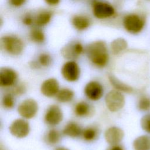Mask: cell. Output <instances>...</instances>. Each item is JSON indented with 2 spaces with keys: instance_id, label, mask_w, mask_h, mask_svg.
<instances>
[{
  "instance_id": "1",
  "label": "cell",
  "mask_w": 150,
  "mask_h": 150,
  "mask_svg": "<svg viewBox=\"0 0 150 150\" xmlns=\"http://www.w3.org/2000/svg\"><path fill=\"white\" fill-rule=\"evenodd\" d=\"M87 57L95 66L103 67L107 65L109 60V54L105 42L97 40L90 43L86 47Z\"/></svg>"
},
{
  "instance_id": "2",
  "label": "cell",
  "mask_w": 150,
  "mask_h": 150,
  "mask_svg": "<svg viewBox=\"0 0 150 150\" xmlns=\"http://www.w3.org/2000/svg\"><path fill=\"white\" fill-rule=\"evenodd\" d=\"M1 45L8 53L17 56L23 50L24 43L18 36L12 35H4L1 38Z\"/></svg>"
},
{
  "instance_id": "3",
  "label": "cell",
  "mask_w": 150,
  "mask_h": 150,
  "mask_svg": "<svg viewBox=\"0 0 150 150\" xmlns=\"http://www.w3.org/2000/svg\"><path fill=\"white\" fill-rule=\"evenodd\" d=\"M105 101L107 107L110 111L116 112L124 106L125 97L121 91L112 90L106 94Z\"/></svg>"
},
{
  "instance_id": "4",
  "label": "cell",
  "mask_w": 150,
  "mask_h": 150,
  "mask_svg": "<svg viewBox=\"0 0 150 150\" xmlns=\"http://www.w3.org/2000/svg\"><path fill=\"white\" fill-rule=\"evenodd\" d=\"M144 24L143 19L135 13L127 15L123 19V25L125 29L132 34L139 33L144 28Z\"/></svg>"
},
{
  "instance_id": "5",
  "label": "cell",
  "mask_w": 150,
  "mask_h": 150,
  "mask_svg": "<svg viewBox=\"0 0 150 150\" xmlns=\"http://www.w3.org/2000/svg\"><path fill=\"white\" fill-rule=\"evenodd\" d=\"M92 11L94 16L100 19L109 18L115 13V9L112 5L108 2L101 1L93 2Z\"/></svg>"
},
{
  "instance_id": "6",
  "label": "cell",
  "mask_w": 150,
  "mask_h": 150,
  "mask_svg": "<svg viewBox=\"0 0 150 150\" xmlns=\"http://www.w3.org/2000/svg\"><path fill=\"white\" fill-rule=\"evenodd\" d=\"M38 110V105L36 101L32 98L23 101L18 107V112L22 117L30 119L35 116Z\"/></svg>"
},
{
  "instance_id": "7",
  "label": "cell",
  "mask_w": 150,
  "mask_h": 150,
  "mask_svg": "<svg viewBox=\"0 0 150 150\" xmlns=\"http://www.w3.org/2000/svg\"><path fill=\"white\" fill-rule=\"evenodd\" d=\"M62 74L64 79L68 81H75L80 76V70L79 65L73 60L66 62L62 66L61 70Z\"/></svg>"
},
{
  "instance_id": "8",
  "label": "cell",
  "mask_w": 150,
  "mask_h": 150,
  "mask_svg": "<svg viewBox=\"0 0 150 150\" xmlns=\"http://www.w3.org/2000/svg\"><path fill=\"white\" fill-rule=\"evenodd\" d=\"M9 131L12 135L16 138L26 137L30 131L29 122L23 119H16L11 124Z\"/></svg>"
},
{
  "instance_id": "9",
  "label": "cell",
  "mask_w": 150,
  "mask_h": 150,
  "mask_svg": "<svg viewBox=\"0 0 150 150\" xmlns=\"http://www.w3.org/2000/svg\"><path fill=\"white\" fill-rule=\"evenodd\" d=\"M84 52V47L79 42H71L66 45L61 50L63 57L73 60L78 58Z\"/></svg>"
},
{
  "instance_id": "10",
  "label": "cell",
  "mask_w": 150,
  "mask_h": 150,
  "mask_svg": "<svg viewBox=\"0 0 150 150\" xmlns=\"http://www.w3.org/2000/svg\"><path fill=\"white\" fill-rule=\"evenodd\" d=\"M45 122L52 126L59 124L63 120V113L60 108L56 105L50 106L45 114Z\"/></svg>"
},
{
  "instance_id": "11",
  "label": "cell",
  "mask_w": 150,
  "mask_h": 150,
  "mask_svg": "<svg viewBox=\"0 0 150 150\" xmlns=\"http://www.w3.org/2000/svg\"><path fill=\"white\" fill-rule=\"evenodd\" d=\"M84 93L88 99L97 101L102 97L104 93V89L100 83L93 81L88 83L86 85Z\"/></svg>"
},
{
  "instance_id": "12",
  "label": "cell",
  "mask_w": 150,
  "mask_h": 150,
  "mask_svg": "<svg viewBox=\"0 0 150 150\" xmlns=\"http://www.w3.org/2000/svg\"><path fill=\"white\" fill-rule=\"evenodd\" d=\"M16 72L11 68L2 67L0 70V86L11 87L15 84L17 80Z\"/></svg>"
},
{
  "instance_id": "13",
  "label": "cell",
  "mask_w": 150,
  "mask_h": 150,
  "mask_svg": "<svg viewBox=\"0 0 150 150\" xmlns=\"http://www.w3.org/2000/svg\"><path fill=\"white\" fill-rule=\"evenodd\" d=\"M124 132L122 129L117 127H111L108 128L104 134L106 141L111 145H117L123 139Z\"/></svg>"
},
{
  "instance_id": "14",
  "label": "cell",
  "mask_w": 150,
  "mask_h": 150,
  "mask_svg": "<svg viewBox=\"0 0 150 150\" xmlns=\"http://www.w3.org/2000/svg\"><path fill=\"white\" fill-rule=\"evenodd\" d=\"M59 90V84L58 81L50 78L45 80L41 85V93L45 96L52 97L57 94Z\"/></svg>"
},
{
  "instance_id": "15",
  "label": "cell",
  "mask_w": 150,
  "mask_h": 150,
  "mask_svg": "<svg viewBox=\"0 0 150 150\" xmlns=\"http://www.w3.org/2000/svg\"><path fill=\"white\" fill-rule=\"evenodd\" d=\"M74 28L78 30H84L89 28L91 22L89 18L83 15H76L71 19Z\"/></svg>"
},
{
  "instance_id": "16",
  "label": "cell",
  "mask_w": 150,
  "mask_h": 150,
  "mask_svg": "<svg viewBox=\"0 0 150 150\" xmlns=\"http://www.w3.org/2000/svg\"><path fill=\"white\" fill-rule=\"evenodd\" d=\"M108 79L111 85L117 90L126 93H131L134 91V89L132 87L122 82L113 74H109Z\"/></svg>"
},
{
  "instance_id": "17",
  "label": "cell",
  "mask_w": 150,
  "mask_h": 150,
  "mask_svg": "<svg viewBox=\"0 0 150 150\" xmlns=\"http://www.w3.org/2000/svg\"><path fill=\"white\" fill-rule=\"evenodd\" d=\"M83 130L81 127L75 122H69L63 130V134L71 138H76L82 135Z\"/></svg>"
},
{
  "instance_id": "18",
  "label": "cell",
  "mask_w": 150,
  "mask_h": 150,
  "mask_svg": "<svg viewBox=\"0 0 150 150\" xmlns=\"http://www.w3.org/2000/svg\"><path fill=\"white\" fill-rule=\"evenodd\" d=\"M52 18V12L50 11L43 10L39 12L35 18V23L38 27L47 25Z\"/></svg>"
},
{
  "instance_id": "19",
  "label": "cell",
  "mask_w": 150,
  "mask_h": 150,
  "mask_svg": "<svg viewBox=\"0 0 150 150\" xmlns=\"http://www.w3.org/2000/svg\"><path fill=\"white\" fill-rule=\"evenodd\" d=\"M134 150H150V137L144 135L137 137L133 142Z\"/></svg>"
},
{
  "instance_id": "20",
  "label": "cell",
  "mask_w": 150,
  "mask_h": 150,
  "mask_svg": "<svg viewBox=\"0 0 150 150\" xmlns=\"http://www.w3.org/2000/svg\"><path fill=\"white\" fill-rule=\"evenodd\" d=\"M128 46L127 42L122 38H118L111 43V50L114 54H118L124 51Z\"/></svg>"
},
{
  "instance_id": "21",
  "label": "cell",
  "mask_w": 150,
  "mask_h": 150,
  "mask_svg": "<svg viewBox=\"0 0 150 150\" xmlns=\"http://www.w3.org/2000/svg\"><path fill=\"white\" fill-rule=\"evenodd\" d=\"M91 110L90 105L84 101L78 103L74 107V113L78 117H85L88 115Z\"/></svg>"
},
{
  "instance_id": "22",
  "label": "cell",
  "mask_w": 150,
  "mask_h": 150,
  "mask_svg": "<svg viewBox=\"0 0 150 150\" xmlns=\"http://www.w3.org/2000/svg\"><path fill=\"white\" fill-rule=\"evenodd\" d=\"M57 100L61 103H67L73 98L74 92L67 88H64L59 90L57 94L56 95Z\"/></svg>"
},
{
  "instance_id": "23",
  "label": "cell",
  "mask_w": 150,
  "mask_h": 150,
  "mask_svg": "<svg viewBox=\"0 0 150 150\" xmlns=\"http://www.w3.org/2000/svg\"><path fill=\"white\" fill-rule=\"evenodd\" d=\"M29 37L32 42L36 43H42L45 40V36L43 32L38 28H33L31 29Z\"/></svg>"
},
{
  "instance_id": "24",
  "label": "cell",
  "mask_w": 150,
  "mask_h": 150,
  "mask_svg": "<svg viewBox=\"0 0 150 150\" xmlns=\"http://www.w3.org/2000/svg\"><path fill=\"white\" fill-rule=\"evenodd\" d=\"M60 139V134L59 131L55 129H50L46 134L45 140L46 142L50 145H54L57 144Z\"/></svg>"
},
{
  "instance_id": "25",
  "label": "cell",
  "mask_w": 150,
  "mask_h": 150,
  "mask_svg": "<svg viewBox=\"0 0 150 150\" xmlns=\"http://www.w3.org/2000/svg\"><path fill=\"white\" fill-rule=\"evenodd\" d=\"M98 132L97 128L93 127H87L83 131L82 136L87 141H91L97 138Z\"/></svg>"
},
{
  "instance_id": "26",
  "label": "cell",
  "mask_w": 150,
  "mask_h": 150,
  "mask_svg": "<svg viewBox=\"0 0 150 150\" xmlns=\"http://www.w3.org/2000/svg\"><path fill=\"white\" fill-rule=\"evenodd\" d=\"M3 106L8 109L12 108L15 105V98L12 93H9L5 94L2 100Z\"/></svg>"
},
{
  "instance_id": "27",
  "label": "cell",
  "mask_w": 150,
  "mask_h": 150,
  "mask_svg": "<svg viewBox=\"0 0 150 150\" xmlns=\"http://www.w3.org/2000/svg\"><path fill=\"white\" fill-rule=\"evenodd\" d=\"M138 108L141 111H148L150 109V98L146 96L141 97L138 103Z\"/></svg>"
},
{
  "instance_id": "28",
  "label": "cell",
  "mask_w": 150,
  "mask_h": 150,
  "mask_svg": "<svg viewBox=\"0 0 150 150\" xmlns=\"http://www.w3.org/2000/svg\"><path fill=\"white\" fill-rule=\"evenodd\" d=\"M52 63V57L51 56L46 53H41L38 57V64L43 67L49 66Z\"/></svg>"
},
{
  "instance_id": "29",
  "label": "cell",
  "mask_w": 150,
  "mask_h": 150,
  "mask_svg": "<svg viewBox=\"0 0 150 150\" xmlns=\"http://www.w3.org/2000/svg\"><path fill=\"white\" fill-rule=\"evenodd\" d=\"M141 126L145 131L150 133V114H146L142 117Z\"/></svg>"
},
{
  "instance_id": "30",
  "label": "cell",
  "mask_w": 150,
  "mask_h": 150,
  "mask_svg": "<svg viewBox=\"0 0 150 150\" xmlns=\"http://www.w3.org/2000/svg\"><path fill=\"white\" fill-rule=\"evenodd\" d=\"M22 21L25 25L30 26L35 23V18L30 13H26L22 18Z\"/></svg>"
},
{
  "instance_id": "31",
  "label": "cell",
  "mask_w": 150,
  "mask_h": 150,
  "mask_svg": "<svg viewBox=\"0 0 150 150\" xmlns=\"http://www.w3.org/2000/svg\"><path fill=\"white\" fill-rule=\"evenodd\" d=\"M12 93L16 94H21L25 91V87L22 84H19L17 86H15L14 88L12 90Z\"/></svg>"
},
{
  "instance_id": "32",
  "label": "cell",
  "mask_w": 150,
  "mask_h": 150,
  "mask_svg": "<svg viewBox=\"0 0 150 150\" xmlns=\"http://www.w3.org/2000/svg\"><path fill=\"white\" fill-rule=\"evenodd\" d=\"M26 0H9L11 5L15 7H20L26 2Z\"/></svg>"
},
{
  "instance_id": "33",
  "label": "cell",
  "mask_w": 150,
  "mask_h": 150,
  "mask_svg": "<svg viewBox=\"0 0 150 150\" xmlns=\"http://www.w3.org/2000/svg\"><path fill=\"white\" fill-rule=\"evenodd\" d=\"M45 2L49 5L55 6L59 4L60 0H44Z\"/></svg>"
},
{
  "instance_id": "34",
  "label": "cell",
  "mask_w": 150,
  "mask_h": 150,
  "mask_svg": "<svg viewBox=\"0 0 150 150\" xmlns=\"http://www.w3.org/2000/svg\"><path fill=\"white\" fill-rule=\"evenodd\" d=\"M107 150H124V148L120 145H111V146L107 148Z\"/></svg>"
},
{
  "instance_id": "35",
  "label": "cell",
  "mask_w": 150,
  "mask_h": 150,
  "mask_svg": "<svg viewBox=\"0 0 150 150\" xmlns=\"http://www.w3.org/2000/svg\"><path fill=\"white\" fill-rule=\"evenodd\" d=\"M55 150H69V149H67V148L63 147V146H60V147H58V148H57Z\"/></svg>"
},
{
  "instance_id": "36",
  "label": "cell",
  "mask_w": 150,
  "mask_h": 150,
  "mask_svg": "<svg viewBox=\"0 0 150 150\" xmlns=\"http://www.w3.org/2000/svg\"><path fill=\"white\" fill-rule=\"evenodd\" d=\"M0 150H6L5 148H4L3 146H2V145L1 144V149Z\"/></svg>"
}]
</instances>
